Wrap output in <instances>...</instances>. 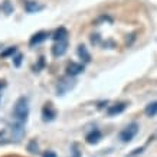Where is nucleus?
I'll return each mask as SVG.
<instances>
[{"instance_id": "obj_1", "label": "nucleus", "mask_w": 157, "mask_h": 157, "mask_svg": "<svg viewBox=\"0 0 157 157\" xmlns=\"http://www.w3.org/2000/svg\"><path fill=\"white\" fill-rule=\"evenodd\" d=\"M29 117V101L26 97H19L13 105V118L19 123H26Z\"/></svg>"}, {"instance_id": "obj_2", "label": "nucleus", "mask_w": 157, "mask_h": 157, "mask_svg": "<svg viewBox=\"0 0 157 157\" xmlns=\"http://www.w3.org/2000/svg\"><path fill=\"white\" fill-rule=\"evenodd\" d=\"M76 85V81L72 79V76H65V78H61L56 84V95L58 97H62L65 95L68 91L74 90V86Z\"/></svg>"}, {"instance_id": "obj_3", "label": "nucleus", "mask_w": 157, "mask_h": 157, "mask_svg": "<svg viewBox=\"0 0 157 157\" xmlns=\"http://www.w3.org/2000/svg\"><path fill=\"white\" fill-rule=\"evenodd\" d=\"M138 130H140V127H138L137 123H130L125 128L121 130V133H120V136H118L120 140H121V143H130V141L137 136Z\"/></svg>"}, {"instance_id": "obj_4", "label": "nucleus", "mask_w": 157, "mask_h": 157, "mask_svg": "<svg viewBox=\"0 0 157 157\" xmlns=\"http://www.w3.org/2000/svg\"><path fill=\"white\" fill-rule=\"evenodd\" d=\"M68 51V42L63 40V42H55L53 46L51 48V53H52L53 58H61Z\"/></svg>"}, {"instance_id": "obj_5", "label": "nucleus", "mask_w": 157, "mask_h": 157, "mask_svg": "<svg viewBox=\"0 0 157 157\" xmlns=\"http://www.w3.org/2000/svg\"><path fill=\"white\" fill-rule=\"evenodd\" d=\"M56 118V109L52 107V104H45L42 108V120L45 123H51Z\"/></svg>"}, {"instance_id": "obj_6", "label": "nucleus", "mask_w": 157, "mask_h": 157, "mask_svg": "<svg viewBox=\"0 0 157 157\" xmlns=\"http://www.w3.org/2000/svg\"><path fill=\"white\" fill-rule=\"evenodd\" d=\"M84 69H85L84 63H78V62H68V65H67V75L76 76V75H79V74H82V72H84Z\"/></svg>"}, {"instance_id": "obj_7", "label": "nucleus", "mask_w": 157, "mask_h": 157, "mask_svg": "<svg viewBox=\"0 0 157 157\" xmlns=\"http://www.w3.org/2000/svg\"><path fill=\"white\" fill-rule=\"evenodd\" d=\"M49 38V33L48 32H45V30H40V32H36V33L30 38L29 40V45L30 46H36V45H40L42 42H45L46 39Z\"/></svg>"}, {"instance_id": "obj_8", "label": "nucleus", "mask_w": 157, "mask_h": 157, "mask_svg": "<svg viewBox=\"0 0 157 157\" xmlns=\"http://www.w3.org/2000/svg\"><path fill=\"white\" fill-rule=\"evenodd\" d=\"M10 131H12V136H13V138H16V141H19L20 138L25 136L23 123L16 121V124H12V125H10Z\"/></svg>"}, {"instance_id": "obj_9", "label": "nucleus", "mask_w": 157, "mask_h": 157, "mask_svg": "<svg viewBox=\"0 0 157 157\" xmlns=\"http://www.w3.org/2000/svg\"><path fill=\"white\" fill-rule=\"evenodd\" d=\"M101 138H102V133L98 128H94L92 131H90V133L86 134L85 141L88 144H98L101 141Z\"/></svg>"}, {"instance_id": "obj_10", "label": "nucleus", "mask_w": 157, "mask_h": 157, "mask_svg": "<svg viewBox=\"0 0 157 157\" xmlns=\"http://www.w3.org/2000/svg\"><path fill=\"white\" fill-rule=\"evenodd\" d=\"M125 108H127V102H115L114 105L108 107V109H107V114H108L109 117H114V115L121 114Z\"/></svg>"}, {"instance_id": "obj_11", "label": "nucleus", "mask_w": 157, "mask_h": 157, "mask_svg": "<svg viewBox=\"0 0 157 157\" xmlns=\"http://www.w3.org/2000/svg\"><path fill=\"white\" fill-rule=\"evenodd\" d=\"M25 10L28 13H38L40 10H43V5L38 3V2H33V0H26L25 2Z\"/></svg>"}, {"instance_id": "obj_12", "label": "nucleus", "mask_w": 157, "mask_h": 157, "mask_svg": "<svg viewBox=\"0 0 157 157\" xmlns=\"http://www.w3.org/2000/svg\"><path fill=\"white\" fill-rule=\"evenodd\" d=\"M76 53H78L79 59H81L84 63H90L91 62V53L88 52V49H86L85 45H79V46L76 48Z\"/></svg>"}, {"instance_id": "obj_13", "label": "nucleus", "mask_w": 157, "mask_h": 157, "mask_svg": "<svg viewBox=\"0 0 157 157\" xmlns=\"http://www.w3.org/2000/svg\"><path fill=\"white\" fill-rule=\"evenodd\" d=\"M68 36H69V33H68V30L65 28H58L55 32H53L52 38L55 42H63V40H68Z\"/></svg>"}, {"instance_id": "obj_14", "label": "nucleus", "mask_w": 157, "mask_h": 157, "mask_svg": "<svg viewBox=\"0 0 157 157\" xmlns=\"http://www.w3.org/2000/svg\"><path fill=\"white\" fill-rule=\"evenodd\" d=\"M144 113H146V115H148V117H154V115L157 114V101L148 104L147 107H146V109H144Z\"/></svg>"}, {"instance_id": "obj_15", "label": "nucleus", "mask_w": 157, "mask_h": 157, "mask_svg": "<svg viewBox=\"0 0 157 157\" xmlns=\"http://www.w3.org/2000/svg\"><path fill=\"white\" fill-rule=\"evenodd\" d=\"M17 52V48L16 46H9L7 49H5L3 52L0 53V58H9V56H14Z\"/></svg>"}, {"instance_id": "obj_16", "label": "nucleus", "mask_w": 157, "mask_h": 157, "mask_svg": "<svg viewBox=\"0 0 157 157\" xmlns=\"http://www.w3.org/2000/svg\"><path fill=\"white\" fill-rule=\"evenodd\" d=\"M2 10H3V13L9 16V14L13 13V5L10 3L9 0H5V2H3V5H2Z\"/></svg>"}, {"instance_id": "obj_17", "label": "nucleus", "mask_w": 157, "mask_h": 157, "mask_svg": "<svg viewBox=\"0 0 157 157\" xmlns=\"http://www.w3.org/2000/svg\"><path fill=\"white\" fill-rule=\"evenodd\" d=\"M28 151L32 153V154L39 153V146H38V141H36V140H30L28 143Z\"/></svg>"}, {"instance_id": "obj_18", "label": "nucleus", "mask_w": 157, "mask_h": 157, "mask_svg": "<svg viewBox=\"0 0 157 157\" xmlns=\"http://www.w3.org/2000/svg\"><path fill=\"white\" fill-rule=\"evenodd\" d=\"M71 157H82V151L79 150L76 143H74L71 146Z\"/></svg>"}, {"instance_id": "obj_19", "label": "nucleus", "mask_w": 157, "mask_h": 157, "mask_svg": "<svg viewBox=\"0 0 157 157\" xmlns=\"http://www.w3.org/2000/svg\"><path fill=\"white\" fill-rule=\"evenodd\" d=\"M43 68H45V58L40 56V58L38 59V63H36V65L33 67V71H35V72H40Z\"/></svg>"}, {"instance_id": "obj_20", "label": "nucleus", "mask_w": 157, "mask_h": 157, "mask_svg": "<svg viewBox=\"0 0 157 157\" xmlns=\"http://www.w3.org/2000/svg\"><path fill=\"white\" fill-rule=\"evenodd\" d=\"M22 59H23V55H22V53H16V55L13 56V59H12V61H13V65H14V67L19 68L20 65H22Z\"/></svg>"}, {"instance_id": "obj_21", "label": "nucleus", "mask_w": 157, "mask_h": 157, "mask_svg": "<svg viewBox=\"0 0 157 157\" xmlns=\"http://www.w3.org/2000/svg\"><path fill=\"white\" fill-rule=\"evenodd\" d=\"M100 40H101V38H100V35L98 33H95V35H92V36H91V43H92V45H98Z\"/></svg>"}, {"instance_id": "obj_22", "label": "nucleus", "mask_w": 157, "mask_h": 157, "mask_svg": "<svg viewBox=\"0 0 157 157\" xmlns=\"http://www.w3.org/2000/svg\"><path fill=\"white\" fill-rule=\"evenodd\" d=\"M42 157H58V156H56V153H55V151H52V150H48V151L43 153Z\"/></svg>"}, {"instance_id": "obj_23", "label": "nucleus", "mask_w": 157, "mask_h": 157, "mask_svg": "<svg viewBox=\"0 0 157 157\" xmlns=\"http://www.w3.org/2000/svg\"><path fill=\"white\" fill-rule=\"evenodd\" d=\"M100 22H113V19L109 16H101L100 19L97 20V23H100Z\"/></svg>"}, {"instance_id": "obj_24", "label": "nucleus", "mask_w": 157, "mask_h": 157, "mask_svg": "<svg viewBox=\"0 0 157 157\" xmlns=\"http://www.w3.org/2000/svg\"><path fill=\"white\" fill-rule=\"evenodd\" d=\"M143 150H144V147H140V148H136L131 154H130L128 157H133V156H137V154H140V153H143Z\"/></svg>"}, {"instance_id": "obj_25", "label": "nucleus", "mask_w": 157, "mask_h": 157, "mask_svg": "<svg viewBox=\"0 0 157 157\" xmlns=\"http://www.w3.org/2000/svg\"><path fill=\"white\" fill-rule=\"evenodd\" d=\"M3 86H5V82L0 81V91H2V88H3Z\"/></svg>"}, {"instance_id": "obj_26", "label": "nucleus", "mask_w": 157, "mask_h": 157, "mask_svg": "<svg viewBox=\"0 0 157 157\" xmlns=\"http://www.w3.org/2000/svg\"><path fill=\"white\" fill-rule=\"evenodd\" d=\"M0 100H2V94H0Z\"/></svg>"}]
</instances>
